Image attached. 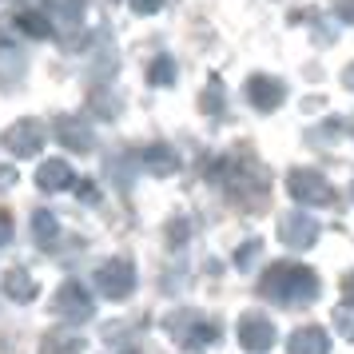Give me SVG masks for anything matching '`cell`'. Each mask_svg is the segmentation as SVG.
<instances>
[{"label":"cell","mask_w":354,"mask_h":354,"mask_svg":"<svg viewBox=\"0 0 354 354\" xmlns=\"http://www.w3.org/2000/svg\"><path fill=\"white\" fill-rule=\"evenodd\" d=\"M211 183L243 211H263L267 207V171L259 167L255 160H235V156H223L207 167Z\"/></svg>","instance_id":"cell-1"},{"label":"cell","mask_w":354,"mask_h":354,"mask_svg":"<svg viewBox=\"0 0 354 354\" xmlns=\"http://www.w3.org/2000/svg\"><path fill=\"white\" fill-rule=\"evenodd\" d=\"M319 290H322L319 274L310 271L306 263H274V267H267L263 279H259V295L271 299V303H279V306H287V310L310 306L319 299Z\"/></svg>","instance_id":"cell-2"},{"label":"cell","mask_w":354,"mask_h":354,"mask_svg":"<svg viewBox=\"0 0 354 354\" xmlns=\"http://www.w3.org/2000/svg\"><path fill=\"white\" fill-rule=\"evenodd\" d=\"M287 192L295 203H306V207H326V203H335V187L319 176V171H310V167H295L287 176Z\"/></svg>","instance_id":"cell-3"},{"label":"cell","mask_w":354,"mask_h":354,"mask_svg":"<svg viewBox=\"0 0 354 354\" xmlns=\"http://www.w3.org/2000/svg\"><path fill=\"white\" fill-rule=\"evenodd\" d=\"M96 290L104 299H128L131 290H136V267H131L128 259H108V263H100L96 267Z\"/></svg>","instance_id":"cell-4"},{"label":"cell","mask_w":354,"mask_h":354,"mask_svg":"<svg viewBox=\"0 0 354 354\" xmlns=\"http://www.w3.org/2000/svg\"><path fill=\"white\" fill-rule=\"evenodd\" d=\"M0 144H4V151H8V156L28 160V156H36V151L44 147V128H40L36 120H17L12 128L0 131Z\"/></svg>","instance_id":"cell-5"},{"label":"cell","mask_w":354,"mask_h":354,"mask_svg":"<svg viewBox=\"0 0 354 354\" xmlns=\"http://www.w3.org/2000/svg\"><path fill=\"white\" fill-rule=\"evenodd\" d=\"M171 335H176L179 346L203 351V346H211V342L219 338V326L207 322V319H195V315H176V319H171Z\"/></svg>","instance_id":"cell-6"},{"label":"cell","mask_w":354,"mask_h":354,"mask_svg":"<svg viewBox=\"0 0 354 354\" xmlns=\"http://www.w3.org/2000/svg\"><path fill=\"white\" fill-rule=\"evenodd\" d=\"M52 306H56V315H60L64 322H88V319H92V310H96L92 295H88L80 283H72V279L56 290V303H52Z\"/></svg>","instance_id":"cell-7"},{"label":"cell","mask_w":354,"mask_h":354,"mask_svg":"<svg viewBox=\"0 0 354 354\" xmlns=\"http://www.w3.org/2000/svg\"><path fill=\"white\" fill-rule=\"evenodd\" d=\"M239 342L247 354H267L274 346V322L267 315H243L239 319Z\"/></svg>","instance_id":"cell-8"},{"label":"cell","mask_w":354,"mask_h":354,"mask_svg":"<svg viewBox=\"0 0 354 354\" xmlns=\"http://www.w3.org/2000/svg\"><path fill=\"white\" fill-rule=\"evenodd\" d=\"M247 100H251L255 112H274V108L287 100V88H283V80H274V76H267V72H259V76L247 80Z\"/></svg>","instance_id":"cell-9"},{"label":"cell","mask_w":354,"mask_h":354,"mask_svg":"<svg viewBox=\"0 0 354 354\" xmlns=\"http://www.w3.org/2000/svg\"><path fill=\"white\" fill-rule=\"evenodd\" d=\"M279 239L287 243L290 251H306V247L319 243V223H315L310 215H287V219L279 223Z\"/></svg>","instance_id":"cell-10"},{"label":"cell","mask_w":354,"mask_h":354,"mask_svg":"<svg viewBox=\"0 0 354 354\" xmlns=\"http://www.w3.org/2000/svg\"><path fill=\"white\" fill-rule=\"evenodd\" d=\"M56 140H60L68 151H76V156H88V151L96 147L92 128H88L84 120H76V115H60V120H56Z\"/></svg>","instance_id":"cell-11"},{"label":"cell","mask_w":354,"mask_h":354,"mask_svg":"<svg viewBox=\"0 0 354 354\" xmlns=\"http://www.w3.org/2000/svg\"><path fill=\"white\" fill-rule=\"evenodd\" d=\"M76 183V171H72V163L68 160H44L40 167H36V187L40 192H64V187H72Z\"/></svg>","instance_id":"cell-12"},{"label":"cell","mask_w":354,"mask_h":354,"mask_svg":"<svg viewBox=\"0 0 354 354\" xmlns=\"http://www.w3.org/2000/svg\"><path fill=\"white\" fill-rule=\"evenodd\" d=\"M287 354H330V335L322 326H299L287 338Z\"/></svg>","instance_id":"cell-13"},{"label":"cell","mask_w":354,"mask_h":354,"mask_svg":"<svg viewBox=\"0 0 354 354\" xmlns=\"http://www.w3.org/2000/svg\"><path fill=\"white\" fill-rule=\"evenodd\" d=\"M144 167L151 171V176H176L179 156L167 144H151V147H144Z\"/></svg>","instance_id":"cell-14"},{"label":"cell","mask_w":354,"mask_h":354,"mask_svg":"<svg viewBox=\"0 0 354 354\" xmlns=\"http://www.w3.org/2000/svg\"><path fill=\"white\" fill-rule=\"evenodd\" d=\"M4 295H8L12 303H32L36 299V283L28 279V271L12 267V271H4Z\"/></svg>","instance_id":"cell-15"},{"label":"cell","mask_w":354,"mask_h":354,"mask_svg":"<svg viewBox=\"0 0 354 354\" xmlns=\"http://www.w3.org/2000/svg\"><path fill=\"white\" fill-rule=\"evenodd\" d=\"M17 28L28 36V40H52V20L44 17V12H36V8L17 12Z\"/></svg>","instance_id":"cell-16"},{"label":"cell","mask_w":354,"mask_h":354,"mask_svg":"<svg viewBox=\"0 0 354 354\" xmlns=\"http://www.w3.org/2000/svg\"><path fill=\"white\" fill-rule=\"evenodd\" d=\"M40 354H84V338L68 335V330H52L40 342Z\"/></svg>","instance_id":"cell-17"},{"label":"cell","mask_w":354,"mask_h":354,"mask_svg":"<svg viewBox=\"0 0 354 354\" xmlns=\"http://www.w3.org/2000/svg\"><path fill=\"white\" fill-rule=\"evenodd\" d=\"M56 235H60L56 215H52V211H32V239L40 243V247H52V243H56Z\"/></svg>","instance_id":"cell-18"},{"label":"cell","mask_w":354,"mask_h":354,"mask_svg":"<svg viewBox=\"0 0 354 354\" xmlns=\"http://www.w3.org/2000/svg\"><path fill=\"white\" fill-rule=\"evenodd\" d=\"M147 84L151 88H171L176 84V60L171 56H156L151 68H147Z\"/></svg>","instance_id":"cell-19"},{"label":"cell","mask_w":354,"mask_h":354,"mask_svg":"<svg viewBox=\"0 0 354 354\" xmlns=\"http://www.w3.org/2000/svg\"><path fill=\"white\" fill-rule=\"evenodd\" d=\"M330 322L338 326V335L346 338V342H354V303H342L335 315H330Z\"/></svg>","instance_id":"cell-20"},{"label":"cell","mask_w":354,"mask_h":354,"mask_svg":"<svg viewBox=\"0 0 354 354\" xmlns=\"http://www.w3.org/2000/svg\"><path fill=\"white\" fill-rule=\"evenodd\" d=\"M48 4H52V12H56V17H64L68 24H80L84 0H48Z\"/></svg>","instance_id":"cell-21"},{"label":"cell","mask_w":354,"mask_h":354,"mask_svg":"<svg viewBox=\"0 0 354 354\" xmlns=\"http://www.w3.org/2000/svg\"><path fill=\"white\" fill-rule=\"evenodd\" d=\"M219 100H223V84H219V76H211L207 92H203V112L215 115V112H219Z\"/></svg>","instance_id":"cell-22"},{"label":"cell","mask_w":354,"mask_h":354,"mask_svg":"<svg viewBox=\"0 0 354 354\" xmlns=\"http://www.w3.org/2000/svg\"><path fill=\"white\" fill-rule=\"evenodd\" d=\"M259 251H263V243H259V239H251V243H243L239 251H235V267H243V271H247V267H251V259H255Z\"/></svg>","instance_id":"cell-23"},{"label":"cell","mask_w":354,"mask_h":354,"mask_svg":"<svg viewBox=\"0 0 354 354\" xmlns=\"http://www.w3.org/2000/svg\"><path fill=\"white\" fill-rule=\"evenodd\" d=\"M163 0H131V8L140 12V17H151V12H160Z\"/></svg>","instance_id":"cell-24"},{"label":"cell","mask_w":354,"mask_h":354,"mask_svg":"<svg viewBox=\"0 0 354 354\" xmlns=\"http://www.w3.org/2000/svg\"><path fill=\"white\" fill-rule=\"evenodd\" d=\"M4 243H12V215L8 211H0V247Z\"/></svg>","instance_id":"cell-25"},{"label":"cell","mask_w":354,"mask_h":354,"mask_svg":"<svg viewBox=\"0 0 354 354\" xmlns=\"http://www.w3.org/2000/svg\"><path fill=\"white\" fill-rule=\"evenodd\" d=\"M12 183H17V167H12V163H0V192L12 187Z\"/></svg>","instance_id":"cell-26"},{"label":"cell","mask_w":354,"mask_h":354,"mask_svg":"<svg viewBox=\"0 0 354 354\" xmlns=\"http://www.w3.org/2000/svg\"><path fill=\"white\" fill-rule=\"evenodd\" d=\"M80 199H84V203H96V199H100L96 183H88V179H84V183H80Z\"/></svg>","instance_id":"cell-27"},{"label":"cell","mask_w":354,"mask_h":354,"mask_svg":"<svg viewBox=\"0 0 354 354\" xmlns=\"http://www.w3.org/2000/svg\"><path fill=\"white\" fill-rule=\"evenodd\" d=\"M338 17L346 24H354V0H338Z\"/></svg>","instance_id":"cell-28"},{"label":"cell","mask_w":354,"mask_h":354,"mask_svg":"<svg viewBox=\"0 0 354 354\" xmlns=\"http://www.w3.org/2000/svg\"><path fill=\"white\" fill-rule=\"evenodd\" d=\"M342 290H346V303H354V271L342 279Z\"/></svg>","instance_id":"cell-29"},{"label":"cell","mask_w":354,"mask_h":354,"mask_svg":"<svg viewBox=\"0 0 354 354\" xmlns=\"http://www.w3.org/2000/svg\"><path fill=\"white\" fill-rule=\"evenodd\" d=\"M342 84H346V88H351V92H354V60H351V64H346V72H342Z\"/></svg>","instance_id":"cell-30"},{"label":"cell","mask_w":354,"mask_h":354,"mask_svg":"<svg viewBox=\"0 0 354 354\" xmlns=\"http://www.w3.org/2000/svg\"><path fill=\"white\" fill-rule=\"evenodd\" d=\"M183 227H187V223H183V219H176V223H171V239H183Z\"/></svg>","instance_id":"cell-31"},{"label":"cell","mask_w":354,"mask_h":354,"mask_svg":"<svg viewBox=\"0 0 354 354\" xmlns=\"http://www.w3.org/2000/svg\"><path fill=\"white\" fill-rule=\"evenodd\" d=\"M351 192H354V183H351Z\"/></svg>","instance_id":"cell-32"}]
</instances>
